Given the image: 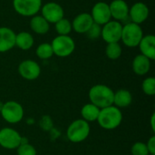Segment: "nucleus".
Here are the masks:
<instances>
[{
    "mask_svg": "<svg viewBox=\"0 0 155 155\" xmlns=\"http://www.w3.org/2000/svg\"><path fill=\"white\" fill-rule=\"evenodd\" d=\"M3 105H4V103H3L2 101H0V112H1V110H2V108H3Z\"/></svg>",
    "mask_w": 155,
    "mask_h": 155,
    "instance_id": "obj_33",
    "label": "nucleus"
},
{
    "mask_svg": "<svg viewBox=\"0 0 155 155\" xmlns=\"http://www.w3.org/2000/svg\"><path fill=\"white\" fill-rule=\"evenodd\" d=\"M18 73L20 76L27 81H34L41 74V67L39 64L34 60H24L18 65Z\"/></svg>",
    "mask_w": 155,
    "mask_h": 155,
    "instance_id": "obj_10",
    "label": "nucleus"
},
{
    "mask_svg": "<svg viewBox=\"0 0 155 155\" xmlns=\"http://www.w3.org/2000/svg\"><path fill=\"white\" fill-rule=\"evenodd\" d=\"M40 126L43 130L45 131H49L53 127V122L50 116L45 115L41 118L40 120Z\"/></svg>",
    "mask_w": 155,
    "mask_h": 155,
    "instance_id": "obj_30",
    "label": "nucleus"
},
{
    "mask_svg": "<svg viewBox=\"0 0 155 155\" xmlns=\"http://www.w3.org/2000/svg\"><path fill=\"white\" fill-rule=\"evenodd\" d=\"M94 23L104 25L109 21H111V12L109 5L104 2H97L92 8V13L90 14Z\"/></svg>",
    "mask_w": 155,
    "mask_h": 155,
    "instance_id": "obj_12",
    "label": "nucleus"
},
{
    "mask_svg": "<svg viewBox=\"0 0 155 155\" xmlns=\"http://www.w3.org/2000/svg\"><path fill=\"white\" fill-rule=\"evenodd\" d=\"M72 29L78 34H86L94 24L93 18L89 13H81L77 15L73 20Z\"/></svg>",
    "mask_w": 155,
    "mask_h": 155,
    "instance_id": "obj_16",
    "label": "nucleus"
},
{
    "mask_svg": "<svg viewBox=\"0 0 155 155\" xmlns=\"http://www.w3.org/2000/svg\"><path fill=\"white\" fill-rule=\"evenodd\" d=\"M54 54L58 57H67L75 50V43L69 35H57L51 43Z\"/></svg>",
    "mask_w": 155,
    "mask_h": 155,
    "instance_id": "obj_6",
    "label": "nucleus"
},
{
    "mask_svg": "<svg viewBox=\"0 0 155 155\" xmlns=\"http://www.w3.org/2000/svg\"><path fill=\"white\" fill-rule=\"evenodd\" d=\"M101 32H102V26L100 25L94 23L90 27V29L86 32V35L91 39H96L101 36Z\"/></svg>",
    "mask_w": 155,
    "mask_h": 155,
    "instance_id": "obj_29",
    "label": "nucleus"
},
{
    "mask_svg": "<svg viewBox=\"0 0 155 155\" xmlns=\"http://www.w3.org/2000/svg\"><path fill=\"white\" fill-rule=\"evenodd\" d=\"M15 35L9 27H0V53L8 52L15 46Z\"/></svg>",
    "mask_w": 155,
    "mask_h": 155,
    "instance_id": "obj_14",
    "label": "nucleus"
},
{
    "mask_svg": "<svg viewBox=\"0 0 155 155\" xmlns=\"http://www.w3.org/2000/svg\"><path fill=\"white\" fill-rule=\"evenodd\" d=\"M30 28L38 35H45L50 29L49 23L42 15H34L30 20Z\"/></svg>",
    "mask_w": 155,
    "mask_h": 155,
    "instance_id": "obj_20",
    "label": "nucleus"
},
{
    "mask_svg": "<svg viewBox=\"0 0 155 155\" xmlns=\"http://www.w3.org/2000/svg\"><path fill=\"white\" fill-rule=\"evenodd\" d=\"M129 16L133 23L141 25L149 16V8L143 2H137L129 8Z\"/></svg>",
    "mask_w": 155,
    "mask_h": 155,
    "instance_id": "obj_13",
    "label": "nucleus"
},
{
    "mask_svg": "<svg viewBox=\"0 0 155 155\" xmlns=\"http://www.w3.org/2000/svg\"><path fill=\"white\" fill-rule=\"evenodd\" d=\"M13 7L22 16H34L42 7V0H13Z\"/></svg>",
    "mask_w": 155,
    "mask_h": 155,
    "instance_id": "obj_8",
    "label": "nucleus"
},
{
    "mask_svg": "<svg viewBox=\"0 0 155 155\" xmlns=\"http://www.w3.org/2000/svg\"><path fill=\"white\" fill-rule=\"evenodd\" d=\"M143 92L149 96H153L155 94V78L153 76L146 77L142 84Z\"/></svg>",
    "mask_w": 155,
    "mask_h": 155,
    "instance_id": "obj_26",
    "label": "nucleus"
},
{
    "mask_svg": "<svg viewBox=\"0 0 155 155\" xmlns=\"http://www.w3.org/2000/svg\"><path fill=\"white\" fill-rule=\"evenodd\" d=\"M141 54L146 56L151 61L155 59V37L153 35L143 36L139 44Z\"/></svg>",
    "mask_w": 155,
    "mask_h": 155,
    "instance_id": "obj_17",
    "label": "nucleus"
},
{
    "mask_svg": "<svg viewBox=\"0 0 155 155\" xmlns=\"http://www.w3.org/2000/svg\"><path fill=\"white\" fill-rule=\"evenodd\" d=\"M35 54L38 58H40L42 60H47V59L51 58L54 55L51 44L43 43V44L39 45L35 50Z\"/></svg>",
    "mask_w": 155,
    "mask_h": 155,
    "instance_id": "obj_23",
    "label": "nucleus"
},
{
    "mask_svg": "<svg viewBox=\"0 0 155 155\" xmlns=\"http://www.w3.org/2000/svg\"><path fill=\"white\" fill-rule=\"evenodd\" d=\"M114 92L113 89L105 84H98L92 86L88 93L90 103L102 109L114 103Z\"/></svg>",
    "mask_w": 155,
    "mask_h": 155,
    "instance_id": "obj_2",
    "label": "nucleus"
},
{
    "mask_svg": "<svg viewBox=\"0 0 155 155\" xmlns=\"http://www.w3.org/2000/svg\"><path fill=\"white\" fill-rule=\"evenodd\" d=\"M42 16L49 23L55 24L62 18H64V9L63 7L55 2H48L42 5L41 7Z\"/></svg>",
    "mask_w": 155,
    "mask_h": 155,
    "instance_id": "obj_11",
    "label": "nucleus"
},
{
    "mask_svg": "<svg viewBox=\"0 0 155 155\" xmlns=\"http://www.w3.org/2000/svg\"><path fill=\"white\" fill-rule=\"evenodd\" d=\"M99 113H100V108H98L97 106H95L91 103L85 104L81 109L82 119L86 121L87 123H93L97 121Z\"/></svg>",
    "mask_w": 155,
    "mask_h": 155,
    "instance_id": "obj_21",
    "label": "nucleus"
},
{
    "mask_svg": "<svg viewBox=\"0 0 155 155\" xmlns=\"http://www.w3.org/2000/svg\"><path fill=\"white\" fill-rule=\"evenodd\" d=\"M132 67L133 71L137 75H145L151 69V60L140 54L133 60Z\"/></svg>",
    "mask_w": 155,
    "mask_h": 155,
    "instance_id": "obj_18",
    "label": "nucleus"
},
{
    "mask_svg": "<svg viewBox=\"0 0 155 155\" xmlns=\"http://www.w3.org/2000/svg\"><path fill=\"white\" fill-rule=\"evenodd\" d=\"M143 37V32L140 25L130 22L123 26L121 40L126 46L128 47L138 46Z\"/></svg>",
    "mask_w": 155,
    "mask_h": 155,
    "instance_id": "obj_5",
    "label": "nucleus"
},
{
    "mask_svg": "<svg viewBox=\"0 0 155 155\" xmlns=\"http://www.w3.org/2000/svg\"><path fill=\"white\" fill-rule=\"evenodd\" d=\"M123 25L118 21H109L102 27L101 37L107 44L119 43L122 36Z\"/></svg>",
    "mask_w": 155,
    "mask_h": 155,
    "instance_id": "obj_9",
    "label": "nucleus"
},
{
    "mask_svg": "<svg viewBox=\"0 0 155 155\" xmlns=\"http://www.w3.org/2000/svg\"><path fill=\"white\" fill-rule=\"evenodd\" d=\"M91 127L89 123L83 119H76L69 124L66 130V136L71 143H80L89 137Z\"/></svg>",
    "mask_w": 155,
    "mask_h": 155,
    "instance_id": "obj_3",
    "label": "nucleus"
},
{
    "mask_svg": "<svg viewBox=\"0 0 155 155\" xmlns=\"http://www.w3.org/2000/svg\"><path fill=\"white\" fill-rule=\"evenodd\" d=\"M111 16L115 21H124L129 16V6L124 0H114L109 5Z\"/></svg>",
    "mask_w": 155,
    "mask_h": 155,
    "instance_id": "obj_15",
    "label": "nucleus"
},
{
    "mask_svg": "<svg viewBox=\"0 0 155 155\" xmlns=\"http://www.w3.org/2000/svg\"><path fill=\"white\" fill-rule=\"evenodd\" d=\"M146 146H147V149H148V152L150 154H155V136L153 135L151 136L147 143H146Z\"/></svg>",
    "mask_w": 155,
    "mask_h": 155,
    "instance_id": "obj_31",
    "label": "nucleus"
},
{
    "mask_svg": "<svg viewBox=\"0 0 155 155\" xmlns=\"http://www.w3.org/2000/svg\"><path fill=\"white\" fill-rule=\"evenodd\" d=\"M131 154L132 155H149V152L145 143L143 142H136L133 144L131 148Z\"/></svg>",
    "mask_w": 155,
    "mask_h": 155,
    "instance_id": "obj_28",
    "label": "nucleus"
},
{
    "mask_svg": "<svg viewBox=\"0 0 155 155\" xmlns=\"http://www.w3.org/2000/svg\"><path fill=\"white\" fill-rule=\"evenodd\" d=\"M154 121H155V114L153 113V114H152V116H151V119H150V122H151V128H152V130H153V133H155Z\"/></svg>",
    "mask_w": 155,
    "mask_h": 155,
    "instance_id": "obj_32",
    "label": "nucleus"
},
{
    "mask_svg": "<svg viewBox=\"0 0 155 155\" xmlns=\"http://www.w3.org/2000/svg\"><path fill=\"white\" fill-rule=\"evenodd\" d=\"M123 118L124 116L121 109L114 105H110L100 109L97 123L101 128L111 131L118 128L121 125Z\"/></svg>",
    "mask_w": 155,
    "mask_h": 155,
    "instance_id": "obj_1",
    "label": "nucleus"
},
{
    "mask_svg": "<svg viewBox=\"0 0 155 155\" xmlns=\"http://www.w3.org/2000/svg\"><path fill=\"white\" fill-rule=\"evenodd\" d=\"M132 103H133V95L129 90L119 89L118 91L114 92L113 105L121 109L130 106Z\"/></svg>",
    "mask_w": 155,
    "mask_h": 155,
    "instance_id": "obj_19",
    "label": "nucleus"
},
{
    "mask_svg": "<svg viewBox=\"0 0 155 155\" xmlns=\"http://www.w3.org/2000/svg\"><path fill=\"white\" fill-rule=\"evenodd\" d=\"M23 137L15 129L5 127L0 129V146L5 150H16L22 143Z\"/></svg>",
    "mask_w": 155,
    "mask_h": 155,
    "instance_id": "obj_7",
    "label": "nucleus"
},
{
    "mask_svg": "<svg viewBox=\"0 0 155 155\" xmlns=\"http://www.w3.org/2000/svg\"><path fill=\"white\" fill-rule=\"evenodd\" d=\"M34 45V37L28 32H20L15 35V46L21 50H29Z\"/></svg>",
    "mask_w": 155,
    "mask_h": 155,
    "instance_id": "obj_22",
    "label": "nucleus"
},
{
    "mask_svg": "<svg viewBox=\"0 0 155 155\" xmlns=\"http://www.w3.org/2000/svg\"><path fill=\"white\" fill-rule=\"evenodd\" d=\"M55 30L58 35H68L72 31V24L66 18H62L55 24Z\"/></svg>",
    "mask_w": 155,
    "mask_h": 155,
    "instance_id": "obj_25",
    "label": "nucleus"
},
{
    "mask_svg": "<svg viewBox=\"0 0 155 155\" xmlns=\"http://www.w3.org/2000/svg\"><path fill=\"white\" fill-rule=\"evenodd\" d=\"M149 155H155V154H149Z\"/></svg>",
    "mask_w": 155,
    "mask_h": 155,
    "instance_id": "obj_34",
    "label": "nucleus"
},
{
    "mask_svg": "<svg viewBox=\"0 0 155 155\" xmlns=\"http://www.w3.org/2000/svg\"><path fill=\"white\" fill-rule=\"evenodd\" d=\"M105 54L111 60H117L122 55V46L119 43L107 44L105 48Z\"/></svg>",
    "mask_w": 155,
    "mask_h": 155,
    "instance_id": "obj_24",
    "label": "nucleus"
},
{
    "mask_svg": "<svg viewBox=\"0 0 155 155\" xmlns=\"http://www.w3.org/2000/svg\"><path fill=\"white\" fill-rule=\"evenodd\" d=\"M0 114L6 123L10 124H15L24 119L25 111L22 104L18 102L7 101L4 103Z\"/></svg>",
    "mask_w": 155,
    "mask_h": 155,
    "instance_id": "obj_4",
    "label": "nucleus"
},
{
    "mask_svg": "<svg viewBox=\"0 0 155 155\" xmlns=\"http://www.w3.org/2000/svg\"><path fill=\"white\" fill-rule=\"evenodd\" d=\"M17 155H37L36 149L29 143H22L16 149Z\"/></svg>",
    "mask_w": 155,
    "mask_h": 155,
    "instance_id": "obj_27",
    "label": "nucleus"
}]
</instances>
